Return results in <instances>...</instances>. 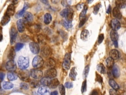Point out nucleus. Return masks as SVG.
Returning a JSON list of instances; mask_svg holds the SVG:
<instances>
[{"label":"nucleus","mask_w":126,"mask_h":95,"mask_svg":"<svg viewBox=\"0 0 126 95\" xmlns=\"http://www.w3.org/2000/svg\"><path fill=\"white\" fill-rule=\"evenodd\" d=\"M7 77L9 81H14L17 79L18 75L14 71H9L7 73Z\"/></svg>","instance_id":"obj_25"},{"label":"nucleus","mask_w":126,"mask_h":95,"mask_svg":"<svg viewBox=\"0 0 126 95\" xmlns=\"http://www.w3.org/2000/svg\"><path fill=\"white\" fill-rule=\"evenodd\" d=\"M64 87L68 89H70L72 88L73 87V85L71 82H67L66 83H65L64 84Z\"/></svg>","instance_id":"obj_49"},{"label":"nucleus","mask_w":126,"mask_h":95,"mask_svg":"<svg viewBox=\"0 0 126 95\" xmlns=\"http://www.w3.org/2000/svg\"><path fill=\"white\" fill-rule=\"evenodd\" d=\"M30 75L33 79H38L41 78L43 76V72L41 70L38 68H34L31 70Z\"/></svg>","instance_id":"obj_6"},{"label":"nucleus","mask_w":126,"mask_h":95,"mask_svg":"<svg viewBox=\"0 0 126 95\" xmlns=\"http://www.w3.org/2000/svg\"><path fill=\"white\" fill-rule=\"evenodd\" d=\"M16 56V50L13 47H11L7 53V58L9 60H14Z\"/></svg>","instance_id":"obj_19"},{"label":"nucleus","mask_w":126,"mask_h":95,"mask_svg":"<svg viewBox=\"0 0 126 95\" xmlns=\"http://www.w3.org/2000/svg\"><path fill=\"white\" fill-rule=\"evenodd\" d=\"M110 36L111 39L112 40V41L113 42L117 41L118 39V38H119V36H118V34L117 32L116 31H115L113 30H112L111 31L110 33Z\"/></svg>","instance_id":"obj_32"},{"label":"nucleus","mask_w":126,"mask_h":95,"mask_svg":"<svg viewBox=\"0 0 126 95\" xmlns=\"http://www.w3.org/2000/svg\"><path fill=\"white\" fill-rule=\"evenodd\" d=\"M29 48L31 51L35 54H38L40 51V47L39 45L35 42H31L29 44Z\"/></svg>","instance_id":"obj_10"},{"label":"nucleus","mask_w":126,"mask_h":95,"mask_svg":"<svg viewBox=\"0 0 126 95\" xmlns=\"http://www.w3.org/2000/svg\"><path fill=\"white\" fill-rule=\"evenodd\" d=\"M105 62L106 64V66L108 68H111L114 65V60L111 57L107 58L105 60Z\"/></svg>","instance_id":"obj_33"},{"label":"nucleus","mask_w":126,"mask_h":95,"mask_svg":"<svg viewBox=\"0 0 126 95\" xmlns=\"http://www.w3.org/2000/svg\"><path fill=\"white\" fill-rule=\"evenodd\" d=\"M52 18L51 15L49 13H46L44 14V23L46 25L49 24L51 21H52Z\"/></svg>","instance_id":"obj_31"},{"label":"nucleus","mask_w":126,"mask_h":95,"mask_svg":"<svg viewBox=\"0 0 126 95\" xmlns=\"http://www.w3.org/2000/svg\"><path fill=\"white\" fill-rule=\"evenodd\" d=\"M60 14L65 19L71 21L73 19V10L70 8H65L60 12Z\"/></svg>","instance_id":"obj_1"},{"label":"nucleus","mask_w":126,"mask_h":95,"mask_svg":"<svg viewBox=\"0 0 126 95\" xmlns=\"http://www.w3.org/2000/svg\"><path fill=\"white\" fill-rule=\"evenodd\" d=\"M90 70V66L89 65H87L85 66L83 72V78L84 80H86V78L87 77Z\"/></svg>","instance_id":"obj_39"},{"label":"nucleus","mask_w":126,"mask_h":95,"mask_svg":"<svg viewBox=\"0 0 126 95\" xmlns=\"http://www.w3.org/2000/svg\"><path fill=\"white\" fill-rule=\"evenodd\" d=\"M18 76L20 80L23 81H27L30 80V72L27 69H20L18 73Z\"/></svg>","instance_id":"obj_4"},{"label":"nucleus","mask_w":126,"mask_h":95,"mask_svg":"<svg viewBox=\"0 0 126 95\" xmlns=\"http://www.w3.org/2000/svg\"><path fill=\"white\" fill-rule=\"evenodd\" d=\"M5 77V74L2 72H0V80L2 81Z\"/></svg>","instance_id":"obj_54"},{"label":"nucleus","mask_w":126,"mask_h":95,"mask_svg":"<svg viewBox=\"0 0 126 95\" xmlns=\"http://www.w3.org/2000/svg\"><path fill=\"white\" fill-rule=\"evenodd\" d=\"M112 13H113V16L114 17H115L116 18H117L118 19H121V18H122L121 12H120V10L119 8H118L116 6L114 7V8L113 9Z\"/></svg>","instance_id":"obj_23"},{"label":"nucleus","mask_w":126,"mask_h":95,"mask_svg":"<svg viewBox=\"0 0 126 95\" xmlns=\"http://www.w3.org/2000/svg\"><path fill=\"white\" fill-rule=\"evenodd\" d=\"M51 1L52 3L56 4V3H58L60 1V0H51Z\"/></svg>","instance_id":"obj_56"},{"label":"nucleus","mask_w":126,"mask_h":95,"mask_svg":"<svg viewBox=\"0 0 126 95\" xmlns=\"http://www.w3.org/2000/svg\"><path fill=\"white\" fill-rule=\"evenodd\" d=\"M87 90V81L86 80H85L82 84V86H81V93H85Z\"/></svg>","instance_id":"obj_43"},{"label":"nucleus","mask_w":126,"mask_h":95,"mask_svg":"<svg viewBox=\"0 0 126 95\" xmlns=\"http://www.w3.org/2000/svg\"><path fill=\"white\" fill-rule=\"evenodd\" d=\"M18 65L21 69H26L29 66V58L28 57L20 56L18 59Z\"/></svg>","instance_id":"obj_2"},{"label":"nucleus","mask_w":126,"mask_h":95,"mask_svg":"<svg viewBox=\"0 0 126 95\" xmlns=\"http://www.w3.org/2000/svg\"><path fill=\"white\" fill-rule=\"evenodd\" d=\"M95 80L97 81L98 82L100 83H102L103 82V79L102 77L98 74L96 73V77H95Z\"/></svg>","instance_id":"obj_47"},{"label":"nucleus","mask_w":126,"mask_h":95,"mask_svg":"<svg viewBox=\"0 0 126 95\" xmlns=\"http://www.w3.org/2000/svg\"><path fill=\"white\" fill-rule=\"evenodd\" d=\"M30 86L32 88H36L40 86L39 82L34 79L30 80Z\"/></svg>","instance_id":"obj_37"},{"label":"nucleus","mask_w":126,"mask_h":95,"mask_svg":"<svg viewBox=\"0 0 126 95\" xmlns=\"http://www.w3.org/2000/svg\"><path fill=\"white\" fill-rule=\"evenodd\" d=\"M5 68L9 71H15L17 68L16 64L14 60H9L6 63Z\"/></svg>","instance_id":"obj_11"},{"label":"nucleus","mask_w":126,"mask_h":95,"mask_svg":"<svg viewBox=\"0 0 126 95\" xmlns=\"http://www.w3.org/2000/svg\"><path fill=\"white\" fill-rule=\"evenodd\" d=\"M90 95H99V92L96 89H94L92 91Z\"/></svg>","instance_id":"obj_52"},{"label":"nucleus","mask_w":126,"mask_h":95,"mask_svg":"<svg viewBox=\"0 0 126 95\" xmlns=\"http://www.w3.org/2000/svg\"><path fill=\"white\" fill-rule=\"evenodd\" d=\"M109 55L110 57L112 58L114 60H117L120 58V53L118 50L116 49H113L109 52Z\"/></svg>","instance_id":"obj_17"},{"label":"nucleus","mask_w":126,"mask_h":95,"mask_svg":"<svg viewBox=\"0 0 126 95\" xmlns=\"http://www.w3.org/2000/svg\"><path fill=\"white\" fill-rule=\"evenodd\" d=\"M20 87L21 88L24 89V90H28L29 88V85L25 82L21 83L20 84Z\"/></svg>","instance_id":"obj_45"},{"label":"nucleus","mask_w":126,"mask_h":95,"mask_svg":"<svg viewBox=\"0 0 126 95\" xmlns=\"http://www.w3.org/2000/svg\"><path fill=\"white\" fill-rule=\"evenodd\" d=\"M50 79L49 78L44 77L41 79L40 81V84L43 85V86H48L50 82Z\"/></svg>","instance_id":"obj_34"},{"label":"nucleus","mask_w":126,"mask_h":95,"mask_svg":"<svg viewBox=\"0 0 126 95\" xmlns=\"http://www.w3.org/2000/svg\"><path fill=\"white\" fill-rule=\"evenodd\" d=\"M89 35V32L87 29H84L81 33L80 38L82 40L86 41L88 40Z\"/></svg>","instance_id":"obj_28"},{"label":"nucleus","mask_w":126,"mask_h":95,"mask_svg":"<svg viewBox=\"0 0 126 95\" xmlns=\"http://www.w3.org/2000/svg\"><path fill=\"white\" fill-rule=\"evenodd\" d=\"M15 9V6H14V4H10L8 6V7L7 8V9L6 10L5 13L7 14V15H9L10 16H12L14 14Z\"/></svg>","instance_id":"obj_21"},{"label":"nucleus","mask_w":126,"mask_h":95,"mask_svg":"<svg viewBox=\"0 0 126 95\" xmlns=\"http://www.w3.org/2000/svg\"><path fill=\"white\" fill-rule=\"evenodd\" d=\"M115 4L118 8H124L126 6V0H116Z\"/></svg>","instance_id":"obj_26"},{"label":"nucleus","mask_w":126,"mask_h":95,"mask_svg":"<svg viewBox=\"0 0 126 95\" xmlns=\"http://www.w3.org/2000/svg\"><path fill=\"white\" fill-rule=\"evenodd\" d=\"M44 64V60L40 55H36L32 60V65L34 68H41Z\"/></svg>","instance_id":"obj_3"},{"label":"nucleus","mask_w":126,"mask_h":95,"mask_svg":"<svg viewBox=\"0 0 126 95\" xmlns=\"http://www.w3.org/2000/svg\"><path fill=\"white\" fill-rule=\"evenodd\" d=\"M21 41H23L25 42H27L29 41V37L26 35H23L21 36Z\"/></svg>","instance_id":"obj_50"},{"label":"nucleus","mask_w":126,"mask_h":95,"mask_svg":"<svg viewBox=\"0 0 126 95\" xmlns=\"http://www.w3.org/2000/svg\"><path fill=\"white\" fill-rule=\"evenodd\" d=\"M23 20L27 24H30L33 20V16L32 14L30 12H25L22 16Z\"/></svg>","instance_id":"obj_8"},{"label":"nucleus","mask_w":126,"mask_h":95,"mask_svg":"<svg viewBox=\"0 0 126 95\" xmlns=\"http://www.w3.org/2000/svg\"><path fill=\"white\" fill-rule=\"evenodd\" d=\"M60 82L57 78H53L50 80L48 87L51 89H55L59 86Z\"/></svg>","instance_id":"obj_20"},{"label":"nucleus","mask_w":126,"mask_h":95,"mask_svg":"<svg viewBox=\"0 0 126 95\" xmlns=\"http://www.w3.org/2000/svg\"><path fill=\"white\" fill-rule=\"evenodd\" d=\"M77 74V72H76V68L75 67H72L71 68V69L70 70V71L69 74V78L72 80L74 81L76 79Z\"/></svg>","instance_id":"obj_30"},{"label":"nucleus","mask_w":126,"mask_h":95,"mask_svg":"<svg viewBox=\"0 0 126 95\" xmlns=\"http://www.w3.org/2000/svg\"><path fill=\"white\" fill-rule=\"evenodd\" d=\"M13 86L14 85L12 83L8 81L4 82L2 84V87L5 90L11 89L13 87Z\"/></svg>","instance_id":"obj_36"},{"label":"nucleus","mask_w":126,"mask_h":95,"mask_svg":"<svg viewBox=\"0 0 126 95\" xmlns=\"http://www.w3.org/2000/svg\"><path fill=\"white\" fill-rule=\"evenodd\" d=\"M10 20V16L5 13L4 15L2 16L0 21V24L2 26H5L6 25Z\"/></svg>","instance_id":"obj_22"},{"label":"nucleus","mask_w":126,"mask_h":95,"mask_svg":"<svg viewBox=\"0 0 126 95\" xmlns=\"http://www.w3.org/2000/svg\"><path fill=\"white\" fill-rule=\"evenodd\" d=\"M110 95H118V94L116 90L112 89L109 90Z\"/></svg>","instance_id":"obj_51"},{"label":"nucleus","mask_w":126,"mask_h":95,"mask_svg":"<svg viewBox=\"0 0 126 95\" xmlns=\"http://www.w3.org/2000/svg\"><path fill=\"white\" fill-rule=\"evenodd\" d=\"M17 28L18 32L22 33L24 31L25 29V23L22 19H20L17 20L16 22Z\"/></svg>","instance_id":"obj_14"},{"label":"nucleus","mask_w":126,"mask_h":95,"mask_svg":"<svg viewBox=\"0 0 126 95\" xmlns=\"http://www.w3.org/2000/svg\"><path fill=\"white\" fill-rule=\"evenodd\" d=\"M27 28L31 33L33 34H36L40 30V26L38 24H29Z\"/></svg>","instance_id":"obj_13"},{"label":"nucleus","mask_w":126,"mask_h":95,"mask_svg":"<svg viewBox=\"0 0 126 95\" xmlns=\"http://www.w3.org/2000/svg\"><path fill=\"white\" fill-rule=\"evenodd\" d=\"M109 84L113 89H115L116 90H117L120 88L118 84L115 82V81L113 79H110L109 80Z\"/></svg>","instance_id":"obj_35"},{"label":"nucleus","mask_w":126,"mask_h":95,"mask_svg":"<svg viewBox=\"0 0 126 95\" xmlns=\"http://www.w3.org/2000/svg\"><path fill=\"white\" fill-rule=\"evenodd\" d=\"M84 6H83V3H79L76 6V9L78 10H80L82 7H83Z\"/></svg>","instance_id":"obj_53"},{"label":"nucleus","mask_w":126,"mask_h":95,"mask_svg":"<svg viewBox=\"0 0 126 95\" xmlns=\"http://www.w3.org/2000/svg\"><path fill=\"white\" fill-rule=\"evenodd\" d=\"M87 20V18L86 16H85L84 17H83V18L80 19V23L79 24V27L80 28V27H82L84 25L85 22H86Z\"/></svg>","instance_id":"obj_46"},{"label":"nucleus","mask_w":126,"mask_h":95,"mask_svg":"<svg viewBox=\"0 0 126 95\" xmlns=\"http://www.w3.org/2000/svg\"><path fill=\"white\" fill-rule=\"evenodd\" d=\"M110 11H111V6H110V5H109L108 6V8H107V9L106 12H107V13H109L110 12Z\"/></svg>","instance_id":"obj_58"},{"label":"nucleus","mask_w":126,"mask_h":95,"mask_svg":"<svg viewBox=\"0 0 126 95\" xmlns=\"http://www.w3.org/2000/svg\"><path fill=\"white\" fill-rule=\"evenodd\" d=\"M112 74L115 78H118L120 75V71L118 66L116 65H114L112 67Z\"/></svg>","instance_id":"obj_27"},{"label":"nucleus","mask_w":126,"mask_h":95,"mask_svg":"<svg viewBox=\"0 0 126 95\" xmlns=\"http://www.w3.org/2000/svg\"><path fill=\"white\" fill-rule=\"evenodd\" d=\"M61 24L62 25L65 27L66 29H70L72 27V22L71 21L67 20L66 19H64L63 20L61 21Z\"/></svg>","instance_id":"obj_29"},{"label":"nucleus","mask_w":126,"mask_h":95,"mask_svg":"<svg viewBox=\"0 0 126 95\" xmlns=\"http://www.w3.org/2000/svg\"><path fill=\"white\" fill-rule=\"evenodd\" d=\"M93 0H87V1H88V2L89 3H92L93 1Z\"/></svg>","instance_id":"obj_62"},{"label":"nucleus","mask_w":126,"mask_h":95,"mask_svg":"<svg viewBox=\"0 0 126 95\" xmlns=\"http://www.w3.org/2000/svg\"><path fill=\"white\" fill-rule=\"evenodd\" d=\"M45 64V66L49 68H52L55 66L56 62L53 59L51 58H49L46 60Z\"/></svg>","instance_id":"obj_24"},{"label":"nucleus","mask_w":126,"mask_h":95,"mask_svg":"<svg viewBox=\"0 0 126 95\" xmlns=\"http://www.w3.org/2000/svg\"><path fill=\"white\" fill-rule=\"evenodd\" d=\"M103 39H104V34H100L98 37V40H97L98 44H100L102 42Z\"/></svg>","instance_id":"obj_48"},{"label":"nucleus","mask_w":126,"mask_h":95,"mask_svg":"<svg viewBox=\"0 0 126 95\" xmlns=\"http://www.w3.org/2000/svg\"><path fill=\"white\" fill-rule=\"evenodd\" d=\"M40 1L44 4H46V5L48 4V0H40Z\"/></svg>","instance_id":"obj_55"},{"label":"nucleus","mask_w":126,"mask_h":95,"mask_svg":"<svg viewBox=\"0 0 126 95\" xmlns=\"http://www.w3.org/2000/svg\"><path fill=\"white\" fill-rule=\"evenodd\" d=\"M113 44H114V46H115L116 48H117V47H118V42H117V41L113 42Z\"/></svg>","instance_id":"obj_59"},{"label":"nucleus","mask_w":126,"mask_h":95,"mask_svg":"<svg viewBox=\"0 0 126 95\" xmlns=\"http://www.w3.org/2000/svg\"><path fill=\"white\" fill-rule=\"evenodd\" d=\"M29 3L28 2H25L23 9L22 10H20L15 15L16 18H19V17L22 16L24 14V13L26 12V10L29 8Z\"/></svg>","instance_id":"obj_18"},{"label":"nucleus","mask_w":126,"mask_h":95,"mask_svg":"<svg viewBox=\"0 0 126 95\" xmlns=\"http://www.w3.org/2000/svg\"><path fill=\"white\" fill-rule=\"evenodd\" d=\"M24 46V44L21 43H18L15 45L14 48L16 51H18L23 48Z\"/></svg>","instance_id":"obj_42"},{"label":"nucleus","mask_w":126,"mask_h":95,"mask_svg":"<svg viewBox=\"0 0 126 95\" xmlns=\"http://www.w3.org/2000/svg\"><path fill=\"white\" fill-rule=\"evenodd\" d=\"M58 95V92L57 91H53L52 92L50 95Z\"/></svg>","instance_id":"obj_57"},{"label":"nucleus","mask_w":126,"mask_h":95,"mask_svg":"<svg viewBox=\"0 0 126 95\" xmlns=\"http://www.w3.org/2000/svg\"><path fill=\"white\" fill-rule=\"evenodd\" d=\"M2 40V35L0 33V42Z\"/></svg>","instance_id":"obj_61"},{"label":"nucleus","mask_w":126,"mask_h":95,"mask_svg":"<svg viewBox=\"0 0 126 95\" xmlns=\"http://www.w3.org/2000/svg\"><path fill=\"white\" fill-rule=\"evenodd\" d=\"M1 89V83H0V90Z\"/></svg>","instance_id":"obj_63"},{"label":"nucleus","mask_w":126,"mask_h":95,"mask_svg":"<svg viewBox=\"0 0 126 95\" xmlns=\"http://www.w3.org/2000/svg\"><path fill=\"white\" fill-rule=\"evenodd\" d=\"M38 95H49L50 90L47 86L40 87L37 91Z\"/></svg>","instance_id":"obj_15"},{"label":"nucleus","mask_w":126,"mask_h":95,"mask_svg":"<svg viewBox=\"0 0 126 95\" xmlns=\"http://www.w3.org/2000/svg\"><path fill=\"white\" fill-rule=\"evenodd\" d=\"M100 6H101L100 3H97V4H96L94 6V10H93V13H94V14H96L98 13V11H99V8H100Z\"/></svg>","instance_id":"obj_44"},{"label":"nucleus","mask_w":126,"mask_h":95,"mask_svg":"<svg viewBox=\"0 0 126 95\" xmlns=\"http://www.w3.org/2000/svg\"><path fill=\"white\" fill-rule=\"evenodd\" d=\"M18 0H12V2L13 3H16L17 2H18Z\"/></svg>","instance_id":"obj_60"},{"label":"nucleus","mask_w":126,"mask_h":95,"mask_svg":"<svg viewBox=\"0 0 126 95\" xmlns=\"http://www.w3.org/2000/svg\"><path fill=\"white\" fill-rule=\"evenodd\" d=\"M71 64V54L70 53H66L64 57L63 67L65 70H68L70 68Z\"/></svg>","instance_id":"obj_5"},{"label":"nucleus","mask_w":126,"mask_h":95,"mask_svg":"<svg viewBox=\"0 0 126 95\" xmlns=\"http://www.w3.org/2000/svg\"><path fill=\"white\" fill-rule=\"evenodd\" d=\"M9 34H10V42L11 45H13L16 39L17 35H18V32L17 30H16V28L14 26L11 27L10 32H9Z\"/></svg>","instance_id":"obj_7"},{"label":"nucleus","mask_w":126,"mask_h":95,"mask_svg":"<svg viewBox=\"0 0 126 95\" xmlns=\"http://www.w3.org/2000/svg\"><path fill=\"white\" fill-rule=\"evenodd\" d=\"M57 75V71L56 69L54 68H49L45 72V77L49 78L50 79L54 78Z\"/></svg>","instance_id":"obj_12"},{"label":"nucleus","mask_w":126,"mask_h":95,"mask_svg":"<svg viewBox=\"0 0 126 95\" xmlns=\"http://www.w3.org/2000/svg\"><path fill=\"white\" fill-rule=\"evenodd\" d=\"M110 25L112 30L115 31L118 30L121 27V24L120 22L116 19H113L111 21Z\"/></svg>","instance_id":"obj_16"},{"label":"nucleus","mask_w":126,"mask_h":95,"mask_svg":"<svg viewBox=\"0 0 126 95\" xmlns=\"http://www.w3.org/2000/svg\"><path fill=\"white\" fill-rule=\"evenodd\" d=\"M87 9H88V6L86 5H84L83 9L80 14V16H79L80 19H81L82 18H83V17H84L85 16Z\"/></svg>","instance_id":"obj_40"},{"label":"nucleus","mask_w":126,"mask_h":95,"mask_svg":"<svg viewBox=\"0 0 126 95\" xmlns=\"http://www.w3.org/2000/svg\"><path fill=\"white\" fill-rule=\"evenodd\" d=\"M41 55L44 58L48 57L51 53V49L50 47L48 45H45L43 46L41 50Z\"/></svg>","instance_id":"obj_9"},{"label":"nucleus","mask_w":126,"mask_h":95,"mask_svg":"<svg viewBox=\"0 0 126 95\" xmlns=\"http://www.w3.org/2000/svg\"><path fill=\"white\" fill-rule=\"evenodd\" d=\"M59 89L61 95H65V87L63 84L59 85Z\"/></svg>","instance_id":"obj_41"},{"label":"nucleus","mask_w":126,"mask_h":95,"mask_svg":"<svg viewBox=\"0 0 126 95\" xmlns=\"http://www.w3.org/2000/svg\"><path fill=\"white\" fill-rule=\"evenodd\" d=\"M97 70L101 74H104L106 72V70L104 66L102 63H99L96 66Z\"/></svg>","instance_id":"obj_38"}]
</instances>
